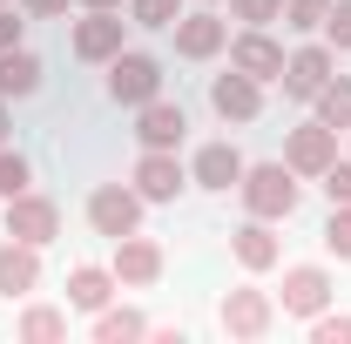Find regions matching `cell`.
Listing matches in <instances>:
<instances>
[{"label": "cell", "instance_id": "1", "mask_svg": "<svg viewBox=\"0 0 351 344\" xmlns=\"http://www.w3.org/2000/svg\"><path fill=\"white\" fill-rule=\"evenodd\" d=\"M237 196H243V210L263 216V223H291V216H298V203H304V175L291 169L284 156H277V162H243Z\"/></svg>", "mask_w": 351, "mask_h": 344}, {"label": "cell", "instance_id": "2", "mask_svg": "<svg viewBox=\"0 0 351 344\" xmlns=\"http://www.w3.org/2000/svg\"><path fill=\"white\" fill-rule=\"evenodd\" d=\"M129 27L135 21H122V7H88L82 21H68V54L88 61V68H108L129 47Z\"/></svg>", "mask_w": 351, "mask_h": 344}, {"label": "cell", "instance_id": "3", "mask_svg": "<svg viewBox=\"0 0 351 344\" xmlns=\"http://www.w3.org/2000/svg\"><path fill=\"white\" fill-rule=\"evenodd\" d=\"M142 196H135V182H101V189H88V230L95 236H108V243H122L142 230Z\"/></svg>", "mask_w": 351, "mask_h": 344}, {"label": "cell", "instance_id": "4", "mask_svg": "<svg viewBox=\"0 0 351 344\" xmlns=\"http://www.w3.org/2000/svg\"><path fill=\"white\" fill-rule=\"evenodd\" d=\"M156 95H162V61L142 54V47H122V54L108 61V101H115V108H142V101H156Z\"/></svg>", "mask_w": 351, "mask_h": 344}, {"label": "cell", "instance_id": "5", "mask_svg": "<svg viewBox=\"0 0 351 344\" xmlns=\"http://www.w3.org/2000/svg\"><path fill=\"white\" fill-rule=\"evenodd\" d=\"M169 41H176L182 61H217L223 47H230V21H223L217 7H182L176 27H169Z\"/></svg>", "mask_w": 351, "mask_h": 344}, {"label": "cell", "instance_id": "6", "mask_svg": "<svg viewBox=\"0 0 351 344\" xmlns=\"http://www.w3.org/2000/svg\"><path fill=\"white\" fill-rule=\"evenodd\" d=\"M7 236L14 243H34L47 250L54 236H61V203L41 196V189H21V196H7Z\"/></svg>", "mask_w": 351, "mask_h": 344}, {"label": "cell", "instance_id": "7", "mask_svg": "<svg viewBox=\"0 0 351 344\" xmlns=\"http://www.w3.org/2000/svg\"><path fill=\"white\" fill-rule=\"evenodd\" d=\"M223 331L230 338H243V344H257L270 338V324H277V297L270 291H257V284H237V291H223Z\"/></svg>", "mask_w": 351, "mask_h": 344}, {"label": "cell", "instance_id": "8", "mask_svg": "<svg viewBox=\"0 0 351 344\" xmlns=\"http://www.w3.org/2000/svg\"><path fill=\"white\" fill-rule=\"evenodd\" d=\"M338 75V47L331 41H304L298 54H284V101H317V88Z\"/></svg>", "mask_w": 351, "mask_h": 344}, {"label": "cell", "instance_id": "9", "mask_svg": "<svg viewBox=\"0 0 351 344\" xmlns=\"http://www.w3.org/2000/svg\"><path fill=\"white\" fill-rule=\"evenodd\" d=\"M210 115H217V122H230V129H250V122L263 115V82H250L243 68L210 75Z\"/></svg>", "mask_w": 351, "mask_h": 344}, {"label": "cell", "instance_id": "10", "mask_svg": "<svg viewBox=\"0 0 351 344\" xmlns=\"http://www.w3.org/2000/svg\"><path fill=\"white\" fill-rule=\"evenodd\" d=\"M331 297H338V284H331V270H324V263H291V270H284V291H277V310L311 324Z\"/></svg>", "mask_w": 351, "mask_h": 344}, {"label": "cell", "instance_id": "11", "mask_svg": "<svg viewBox=\"0 0 351 344\" xmlns=\"http://www.w3.org/2000/svg\"><path fill=\"white\" fill-rule=\"evenodd\" d=\"M129 182H135L142 203H176V196L189 189V162H176V149H142Z\"/></svg>", "mask_w": 351, "mask_h": 344}, {"label": "cell", "instance_id": "12", "mask_svg": "<svg viewBox=\"0 0 351 344\" xmlns=\"http://www.w3.org/2000/svg\"><path fill=\"white\" fill-rule=\"evenodd\" d=\"M284 162L304 175V182H317V175L338 162V129H324L317 115H311V122H298V129L284 135Z\"/></svg>", "mask_w": 351, "mask_h": 344}, {"label": "cell", "instance_id": "13", "mask_svg": "<svg viewBox=\"0 0 351 344\" xmlns=\"http://www.w3.org/2000/svg\"><path fill=\"white\" fill-rule=\"evenodd\" d=\"M108 270H115V284H122V291H149V284H162L169 257H162V243H156V236H142V230H135V236L115 243V263H108Z\"/></svg>", "mask_w": 351, "mask_h": 344}, {"label": "cell", "instance_id": "14", "mask_svg": "<svg viewBox=\"0 0 351 344\" xmlns=\"http://www.w3.org/2000/svg\"><path fill=\"white\" fill-rule=\"evenodd\" d=\"M230 68H243L250 82H277L284 75V41H270V27H243V34H230Z\"/></svg>", "mask_w": 351, "mask_h": 344}, {"label": "cell", "instance_id": "15", "mask_svg": "<svg viewBox=\"0 0 351 344\" xmlns=\"http://www.w3.org/2000/svg\"><path fill=\"white\" fill-rule=\"evenodd\" d=\"M182 135H189V108L182 101H142L135 108V142L142 149H182Z\"/></svg>", "mask_w": 351, "mask_h": 344}, {"label": "cell", "instance_id": "16", "mask_svg": "<svg viewBox=\"0 0 351 344\" xmlns=\"http://www.w3.org/2000/svg\"><path fill=\"white\" fill-rule=\"evenodd\" d=\"M189 182L210 189V196L237 189V182H243V149H237V142H203V149L189 156Z\"/></svg>", "mask_w": 351, "mask_h": 344}, {"label": "cell", "instance_id": "17", "mask_svg": "<svg viewBox=\"0 0 351 344\" xmlns=\"http://www.w3.org/2000/svg\"><path fill=\"white\" fill-rule=\"evenodd\" d=\"M230 257L243 263L250 277H263V270H277V263H284V243H277V223H263V216H250V223H237V230H230Z\"/></svg>", "mask_w": 351, "mask_h": 344}, {"label": "cell", "instance_id": "18", "mask_svg": "<svg viewBox=\"0 0 351 344\" xmlns=\"http://www.w3.org/2000/svg\"><path fill=\"white\" fill-rule=\"evenodd\" d=\"M41 291V250L34 243H0V297L14 304V297H34Z\"/></svg>", "mask_w": 351, "mask_h": 344}, {"label": "cell", "instance_id": "19", "mask_svg": "<svg viewBox=\"0 0 351 344\" xmlns=\"http://www.w3.org/2000/svg\"><path fill=\"white\" fill-rule=\"evenodd\" d=\"M115 270H101V263H75L68 270V310H82V317H95L101 304H115Z\"/></svg>", "mask_w": 351, "mask_h": 344}, {"label": "cell", "instance_id": "20", "mask_svg": "<svg viewBox=\"0 0 351 344\" xmlns=\"http://www.w3.org/2000/svg\"><path fill=\"white\" fill-rule=\"evenodd\" d=\"M41 95V54L34 47H7L0 54V101H27Z\"/></svg>", "mask_w": 351, "mask_h": 344}, {"label": "cell", "instance_id": "21", "mask_svg": "<svg viewBox=\"0 0 351 344\" xmlns=\"http://www.w3.org/2000/svg\"><path fill=\"white\" fill-rule=\"evenodd\" d=\"M88 338L95 344H135V338H149V317L129 310V304H101L95 324H88Z\"/></svg>", "mask_w": 351, "mask_h": 344}, {"label": "cell", "instance_id": "22", "mask_svg": "<svg viewBox=\"0 0 351 344\" xmlns=\"http://www.w3.org/2000/svg\"><path fill=\"white\" fill-rule=\"evenodd\" d=\"M14 331H21L27 344H61V338H68V310H54V304H27Z\"/></svg>", "mask_w": 351, "mask_h": 344}, {"label": "cell", "instance_id": "23", "mask_svg": "<svg viewBox=\"0 0 351 344\" xmlns=\"http://www.w3.org/2000/svg\"><path fill=\"white\" fill-rule=\"evenodd\" d=\"M311 108H317V122H324V129L345 135V129H351V75H331V82L317 88V101H311Z\"/></svg>", "mask_w": 351, "mask_h": 344}, {"label": "cell", "instance_id": "24", "mask_svg": "<svg viewBox=\"0 0 351 344\" xmlns=\"http://www.w3.org/2000/svg\"><path fill=\"white\" fill-rule=\"evenodd\" d=\"M331 21V0H284V27L291 34H324Z\"/></svg>", "mask_w": 351, "mask_h": 344}, {"label": "cell", "instance_id": "25", "mask_svg": "<svg viewBox=\"0 0 351 344\" xmlns=\"http://www.w3.org/2000/svg\"><path fill=\"white\" fill-rule=\"evenodd\" d=\"M176 14H182V0H129V21H135V27H149V34H169Z\"/></svg>", "mask_w": 351, "mask_h": 344}, {"label": "cell", "instance_id": "26", "mask_svg": "<svg viewBox=\"0 0 351 344\" xmlns=\"http://www.w3.org/2000/svg\"><path fill=\"white\" fill-rule=\"evenodd\" d=\"M21 189H34V162H27L21 149H0V203L21 196Z\"/></svg>", "mask_w": 351, "mask_h": 344}, {"label": "cell", "instance_id": "27", "mask_svg": "<svg viewBox=\"0 0 351 344\" xmlns=\"http://www.w3.org/2000/svg\"><path fill=\"white\" fill-rule=\"evenodd\" d=\"M324 250L338 263H351V203H331V216H324Z\"/></svg>", "mask_w": 351, "mask_h": 344}, {"label": "cell", "instance_id": "28", "mask_svg": "<svg viewBox=\"0 0 351 344\" xmlns=\"http://www.w3.org/2000/svg\"><path fill=\"white\" fill-rule=\"evenodd\" d=\"M311 344H351V317H345V310H331V304H324V310L311 317Z\"/></svg>", "mask_w": 351, "mask_h": 344}, {"label": "cell", "instance_id": "29", "mask_svg": "<svg viewBox=\"0 0 351 344\" xmlns=\"http://www.w3.org/2000/svg\"><path fill=\"white\" fill-rule=\"evenodd\" d=\"M230 21H243V27H270V21H284V0H230Z\"/></svg>", "mask_w": 351, "mask_h": 344}, {"label": "cell", "instance_id": "30", "mask_svg": "<svg viewBox=\"0 0 351 344\" xmlns=\"http://www.w3.org/2000/svg\"><path fill=\"white\" fill-rule=\"evenodd\" d=\"M324 41L338 47V54H351V0H331V21H324Z\"/></svg>", "mask_w": 351, "mask_h": 344}, {"label": "cell", "instance_id": "31", "mask_svg": "<svg viewBox=\"0 0 351 344\" xmlns=\"http://www.w3.org/2000/svg\"><path fill=\"white\" fill-rule=\"evenodd\" d=\"M21 41H27V14H21V0H7V7H0V54L21 47Z\"/></svg>", "mask_w": 351, "mask_h": 344}, {"label": "cell", "instance_id": "32", "mask_svg": "<svg viewBox=\"0 0 351 344\" xmlns=\"http://www.w3.org/2000/svg\"><path fill=\"white\" fill-rule=\"evenodd\" d=\"M317 182H324V196H331V203H351V156H338Z\"/></svg>", "mask_w": 351, "mask_h": 344}, {"label": "cell", "instance_id": "33", "mask_svg": "<svg viewBox=\"0 0 351 344\" xmlns=\"http://www.w3.org/2000/svg\"><path fill=\"white\" fill-rule=\"evenodd\" d=\"M21 14H27V21H61L68 0H21Z\"/></svg>", "mask_w": 351, "mask_h": 344}, {"label": "cell", "instance_id": "34", "mask_svg": "<svg viewBox=\"0 0 351 344\" xmlns=\"http://www.w3.org/2000/svg\"><path fill=\"white\" fill-rule=\"evenodd\" d=\"M7 135H14V122H7V101H0V149H7Z\"/></svg>", "mask_w": 351, "mask_h": 344}, {"label": "cell", "instance_id": "35", "mask_svg": "<svg viewBox=\"0 0 351 344\" xmlns=\"http://www.w3.org/2000/svg\"><path fill=\"white\" fill-rule=\"evenodd\" d=\"M82 7H129V0H82Z\"/></svg>", "mask_w": 351, "mask_h": 344}, {"label": "cell", "instance_id": "36", "mask_svg": "<svg viewBox=\"0 0 351 344\" xmlns=\"http://www.w3.org/2000/svg\"><path fill=\"white\" fill-rule=\"evenodd\" d=\"M196 7H217V0H196Z\"/></svg>", "mask_w": 351, "mask_h": 344}, {"label": "cell", "instance_id": "37", "mask_svg": "<svg viewBox=\"0 0 351 344\" xmlns=\"http://www.w3.org/2000/svg\"><path fill=\"white\" fill-rule=\"evenodd\" d=\"M0 7H7V0H0Z\"/></svg>", "mask_w": 351, "mask_h": 344}, {"label": "cell", "instance_id": "38", "mask_svg": "<svg viewBox=\"0 0 351 344\" xmlns=\"http://www.w3.org/2000/svg\"><path fill=\"white\" fill-rule=\"evenodd\" d=\"M345 135H351V129H345Z\"/></svg>", "mask_w": 351, "mask_h": 344}]
</instances>
